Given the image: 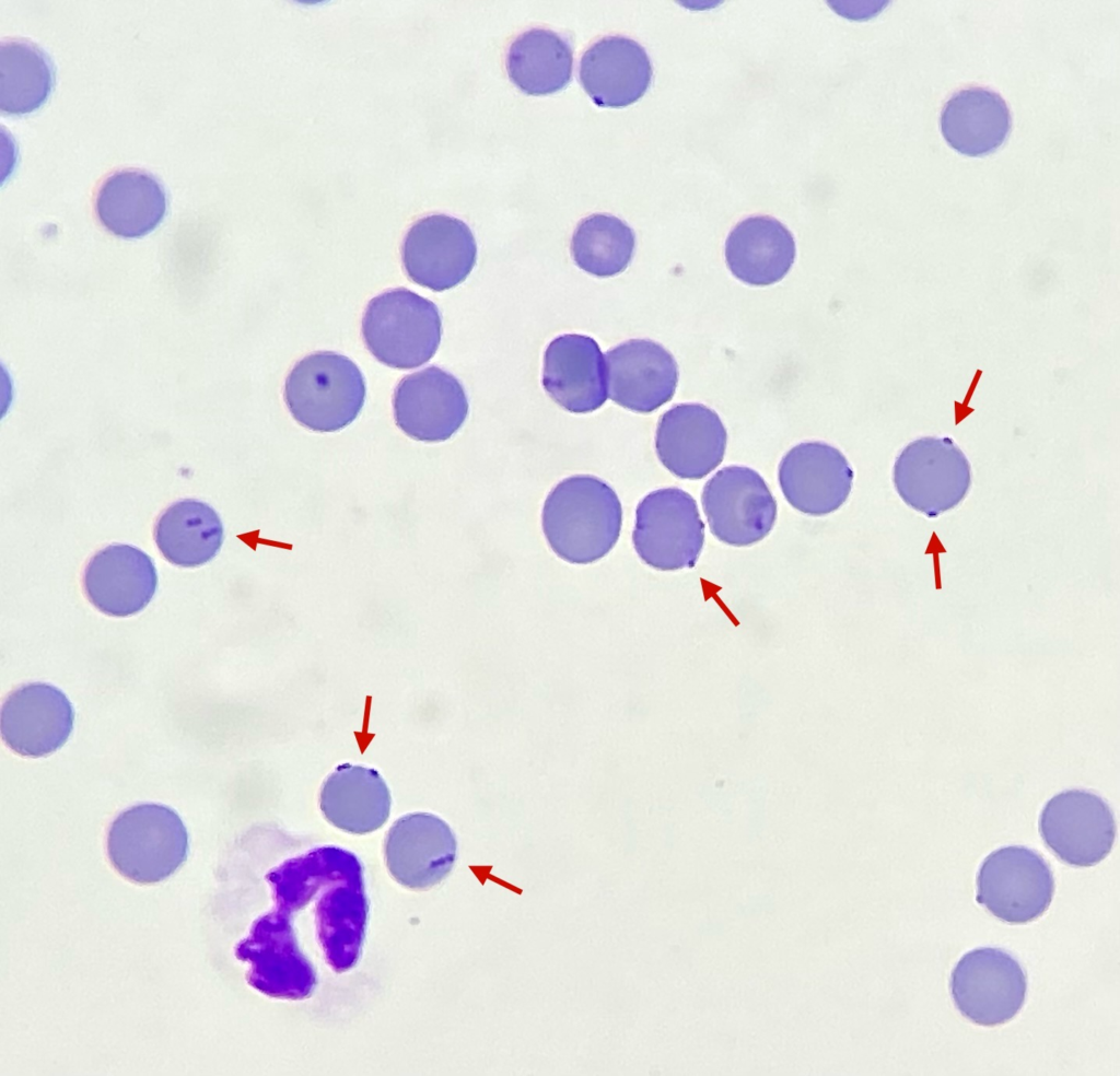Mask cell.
<instances>
[{"mask_svg": "<svg viewBox=\"0 0 1120 1076\" xmlns=\"http://www.w3.org/2000/svg\"><path fill=\"white\" fill-rule=\"evenodd\" d=\"M621 524L618 495L590 475L560 481L542 506L541 526L548 545L573 564H588L606 555L619 538Z\"/></svg>", "mask_w": 1120, "mask_h": 1076, "instance_id": "cell-1", "label": "cell"}, {"mask_svg": "<svg viewBox=\"0 0 1120 1076\" xmlns=\"http://www.w3.org/2000/svg\"><path fill=\"white\" fill-rule=\"evenodd\" d=\"M107 852L126 879L149 885L173 875L188 855V833L178 814L159 804H141L112 823Z\"/></svg>", "mask_w": 1120, "mask_h": 1076, "instance_id": "cell-2", "label": "cell"}, {"mask_svg": "<svg viewBox=\"0 0 1120 1076\" xmlns=\"http://www.w3.org/2000/svg\"><path fill=\"white\" fill-rule=\"evenodd\" d=\"M365 399L364 378L347 356L316 352L300 360L284 384V400L298 423L316 432L349 425Z\"/></svg>", "mask_w": 1120, "mask_h": 1076, "instance_id": "cell-3", "label": "cell"}, {"mask_svg": "<svg viewBox=\"0 0 1120 1076\" xmlns=\"http://www.w3.org/2000/svg\"><path fill=\"white\" fill-rule=\"evenodd\" d=\"M442 323L435 304L404 288L384 292L366 306L362 336L369 351L394 369H412L436 352Z\"/></svg>", "mask_w": 1120, "mask_h": 1076, "instance_id": "cell-4", "label": "cell"}, {"mask_svg": "<svg viewBox=\"0 0 1120 1076\" xmlns=\"http://www.w3.org/2000/svg\"><path fill=\"white\" fill-rule=\"evenodd\" d=\"M892 480L902 501L930 518L955 508L971 486V467L947 436H924L897 456Z\"/></svg>", "mask_w": 1120, "mask_h": 1076, "instance_id": "cell-5", "label": "cell"}, {"mask_svg": "<svg viewBox=\"0 0 1120 1076\" xmlns=\"http://www.w3.org/2000/svg\"><path fill=\"white\" fill-rule=\"evenodd\" d=\"M976 900L1008 924H1027L1041 916L1054 893L1047 861L1026 846L1010 845L990 853L976 877Z\"/></svg>", "mask_w": 1120, "mask_h": 1076, "instance_id": "cell-6", "label": "cell"}, {"mask_svg": "<svg viewBox=\"0 0 1120 1076\" xmlns=\"http://www.w3.org/2000/svg\"><path fill=\"white\" fill-rule=\"evenodd\" d=\"M632 542L653 569L695 566L704 543V524L695 499L679 488L650 492L637 506Z\"/></svg>", "mask_w": 1120, "mask_h": 1076, "instance_id": "cell-7", "label": "cell"}, {"mask_svg": "<svg viewBox=\"0 0 1120 1076\" xmlns=\"http://www.w3.org/2000/svg\"><path fill=\"white\" fill-rule=\"evenodd\" d=\"M950 995L959 1013L985 1027L1003 1025L1022 1009L1027 978L1018 960L995 947L966 952L952 971Z\"/></svg>", "mask_w": 1120, "mask_h": 1076, "instance_id": "cell-8", "label": "cell"}, {"mask_svg": "<svg viewBox=\"0 0 1120 1076\" xmlns=\"http://www.w3.org/2000/svg\"><path fill=\"white\" fill-rule=\"evenodd\" d=\"M701 502L711 533L734 547L762 540L777 518V503L766 481L744 466L719 470L705 482Z\"/></svg>", "mask_w": 1120, "mask_h": 1076, "instance_id": "cell-9", "label": "cell"}, {"mask_svg": "<svg viewBox=\"0 0 1120 1076\" xmlns=\"http://www.w3.org/2000/svg\"><path fill=\"white\" fill-rule=\"evenodd\" d=\"M1039 832L1062 862L1089 867L1110 853L1117 826L1102 798L1088 791L1070 790L1057 794L1045 805Z\"/></svg>", "mask_w": 1120, "mask_h": 1076, "instance_id": "cell-10", "label": "cell"}, {"mask_svg": "<svg viewBox=\"0 0 1120 1076\" xmlns=\"http://www.w3.org/2000/svg\"><path fill=\"white\" fill-rule=\"evenodd\" d=\"M402 266L419 285L444 291L462 283L477 259L472 232L462 220L432 214L418 220L401 247Z\"/></svg>", "mask_w": 1120, "mask_h": 1076, "instance_id": "cell-11", "label": "cell"}, {"mask_svg": "<svg viewBox=\"0 0 1120 1076\" xmlns=\"http://www.w3.org/2000/svg\"><path fill=\"white\" fill-rule=\"evenodd\" d=\"M384 852L387 868L399 884L424 890L450 874L456 859L457 842L442 818L412 812L393 823L385 838Z\"/></svg>", "mask_w": 1120, "mask_h": 1076, "instance_id": "cell-12", "label": "cell"}, {"mask_svg": "<svg viewBox=\"0 0 1120 1076\" xmlns=\"http://www.w3.org/2000/svg\"><path fill=\"white\" fill-rule=\"evenodd\" d=\"M393 408L396 424L413 440L450 438L465 422L468 400L459 381L436 366L412 373L397 385Z\"/></svg>", "mask_w": 1120, "mask_h": 1076, "instance_id": "cell-13", "label": "cell"}, {"mask_svg": "<svg viewBox=\"0 0 1120 1076\" xmlns=\"http://www.w3.org/2000/svg\"><path fill=\"white\" fill-rule=\"evenodd\" d=\"M74 711L66 694L47 683H28L14 690L1 710V735L15 753L48 756L68 740Z\"/></svg>", "mask_w": 1120, "mask_h": 1076, "instance_id": "cell-14", "label": "cell"}, {"mask_svg": "<svg viewBox=\"0 0 1120 1076\" xmlns=\"http://www.w3.org/2000/svg\"><path fill=\"white\" fill-rule=\"evenodd\" d=\"M778 480L784 498L794 508L822 516L847 501L853 471L836 447L822 442H804L783 456Z\"/></svg>", "mask_w": 1120, "mask_h": 1076, "instance_id": "cell-15", "label": "cell"}, {"mask_svg": "<svg viewBox=\"0 0 1120 1076\" xmlns=\"http://www.w3.org/2000/svg\"><path fill=\"white\" fill-rule=\"evenodd\" d=\"M726 441V430L715 411L701 404H681L660 418L655 449L673 475L696 480L721 464Z\"/></svg>", "mask_w": 1120, "mask_h": 1076, "instance_id": "cell-16", "label": "cell"}, {"mask_svg": "<svg viewBox=\"0 0 1120 1076\" xmlns=\"http://www.w3.org/2000/svg\"><path fill=\"white\" fill-rule=\"evenodd\" d=\"M607 395L619 406L648 413L675 394L678 370L674 356L645 339L628 340L606 353Z\"/></svg>", "mask_w": 1120, "mask_h": 1076, "instance_id": "cell-17", "label": "cell"}, {"mask_svg": "<svg viewBox=\"0 0 1120 1076\" xmlns=\"http://www.w3.org/2000/svg\"><path fill=\"white\" fill-rule=\"evenodd\" d=\"M542 386L567 411H595L607 399L606 363L597 342L568 334L553 339L544 355Z\"/></svg>", "mask_w": 1120, "mask_h": 1076, "instance_id": "cell-18", "label": "cell"}, {"mask_svg": "<svg viewBox=\"0 0 1120 1076\" xmlns=\"http://www.w3.org/2000/svg\"><path fill=\"white\" fill-rule=\"evenodd\" d=\"M158 575L151 558L140 549L115 543L98 551L88 563L83 587L102 612L127 617L142 610L154 596Z\"/></svg>", "mask_w": 1120, "mask_h": 1076, "instance_id": "cell-19", "label": "cell"}, {"mask_svg": "<svg viewBox=\"0 0 1120 1076\" xmlns=\"http://www.w3.org/2000/svg\"><path fill=\"white\" fill-rule=\"evenodd\" d=\"M652 73L644 48L623 36H607L593 44L579 69L583 89L600 107L633 104L650 87Z\"/></svg>", "mask_w": 1120, "mask_h": 1076, "instance_id": "cell-20", "label": "cell"}, {"mask_svg": "<svg viewBox=\"0 0 1120 1076\" xmlns=\"http://www.w3.org/2000/svg\"><path fill=\"white\" fill-rule=\"evenodd\" d=\"M392 797L382 775L372 768L340 764L324 781L319 806L335 827L354 834L381 828L389 817Z\"/></svg>", "mask_w": 1120, "mask_h": 1076, "instance_id": "cell-21", "label": "cell"}, {"mask_svg": "<svg viewBox=\"0 0 1120 1076\" xmlns=\"http://www.w3.org/2000/svg\"><path fill=\"white\" fill-rule=\"evenodd\" d=\"M792 233L777 219L750 217L728 234L725 260L731 272L751 285H770L782 280L795 259Z\"/></svg>", "mask_w": 1120, "mask_h": 1076, "instance_id": "cell-22", "label": "cell"}, {"mask_svg": "<svg viewBox=\"0 0 1120 1076\" xmlns=\"http://www.w3.org/2000/svg\"><path fill=\"white\" fill-rule=\"evenodd\" d=\"M941 131L946 142L968 156L998 150L1007 138L1012 118L1007 104L995 92L967 87L954 94L941 113Z\"/></svg>", "mask_w": 1120, "mask_h": 1076, "instance_id": "cell-23", "label": "cell"}, {"mask_svg": "<svg viewBox=\"0 0 1120 1076\" xmlns=\"http://www.w3.org/2000/svg\"><path fill=\"white\" fill-rule=\"evenodd\" d=\"M163 186L150 174L125 169L103 183L96 198L102 224L115 235L137 238L152 232L166 212Z\"/></svg>", "mask_w": 1120, "mask_h": 1076, "instance_id": "cell-24", "label": "cell"}, {"mask_svg": "<svg viewBox=\"0 0 1120 1076\" xmlns=\"http://www.w3.org/2000/svg\"><path fill=\"white\" fill-rule=\"evenodd\" d=\"M154 538L166 560L194 568L217 554L223 541V526L211 506L187 499L163 512L155 525Z\"/></svg>", "mask_w": 1120, "mask_h": 1076, "instance_id": "cell-25", "label": "cell"}, {"mask_svg": "<svg viewBox=\"0 0 1120 1076\" xmlns=\"http://www.w3.org/2000/svg\"><path fill=\"white\" fill-rule=\"evenodd\" d=\"M572 48L559 34L533 28L510 46L506 70L511 81L524 93L545 95L558 92L571 80Z\"/></svg>", "mask_w": 1120, "mask_h": 1076, "instance_id": "cell-26", "label": "cell"}, {"mask_svg": "<svg viewBox=\"0 0 1120 1076\" xmlns=\"http://www.w3.org/2000/svg\"><path fill=\"white\" fill-rule=\"evenodd\" d=\"M55 71L48 55L37 45L22 39L5 40L0 47V109L24 115L39 108L48 98Z\"/></svg>", "mask_w": 1120, "mask_h": 1076, "instance_id": "cell-27", "label": "cell"}, {"mask_svg": "<svg viewBox=\"0 0 1120 1076\" xmlns=\"http://www.w3.org/2000/svg\"><path fill=\"white\" fill-rule=\"evenodd\" d=\"M635 247L632 229L610 214H593L576 226L571 254L579 268L596 277H612L626 270Z\"/></svg>", "mask_w": 1120, "mask_h": 1076, "instance_id": "cell-28", "label": "cell"}]
</instances>
